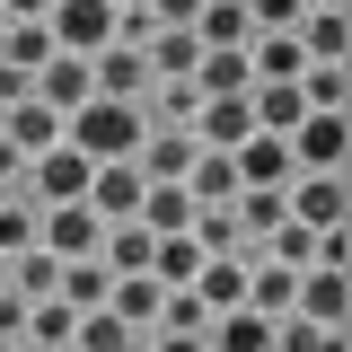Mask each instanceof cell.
I'll use <instances>...</instances> for the list:
<instances>
[{
	"mask_svg": "<svg viewBox=\"0 0 352 352\" xmlns=\"http://www.w3.org/2000/svg\"><path fill=\"white\" fill-rule=\"evenodd\" d=\"M53 291H62L71 308H106V291H115V273H106L97 256H62V273H53Z\"/></svg>",
	"mask_w": 352,
	"mask_h": 352,
	"instance_id": "ac0fdd59",
	"label": "cell"
},
{
	"mask_svg": "<svg viewBox=\"0 0 352 352\" xmlns=\"http://www.w3.org/2000/svg\"><path fill=\"white\" fill-rule=\"evenodd\" d=\"M0 9H9V18H44L53 0H0Z\"/></svg>",
	"mask_w": 352,
	"mask_h": 352,
	"instance_id": "e575fe53",
	"label": "cell"
},
{
	"mask_svg": "<svg viewBox=\"0 0 352 352\" xmlns=\"http://www.w3.org/2000/svg\"><path fill=\"white\" fill-rule=\"evenodd\" d=\"M0 352H9V344H0Z\"/></svg>",
	"mask_w": 352,
	"mask_h": 352,
	"instance_id": "ab89813d",
	"label": "cell"
},
{
	"mask_svg": "<svg viewBox=\"0 0 352 352\" xmlns=\"http://www.w3.org/2000/svg\"><path fill=\"white\" fill-rule=\"evenodd\" d=\"M150 247H159V238H150L141 220H106V229H97V264H106V273H150Z\"/></svg>",
	"mask_w": 352,
	"mask_h": 352,
	"instance_id": "5bb4252c",
	"label": "cell"
},
{
	"mask_svg": "<svg viewBox=\"0 0 352 352\" xmlns=\"http://www.w3.org/2000/svg\"><path fill=\"white\" fill-rule=\"evenodd\" d=\"M150 326H168V335H203L212 308H203V291L185 282V291H159V317H150Z\"/></svg>",
	"mask_w": 352,
	"mask_h": 352,
	"instance_id": "484cf974",
	"label": "cell"
},
{
	"mask_svg": "<svg viewBox=\"0 0 352 352\" xmlns=\"http://www.w3.org/2000/svg\"><path fill=\"white\" fill-rule=\"evenodd\" d=\"M141 229H150V238H168V229H185V220H194V194H185V185H141Z\"/></svg>",
	"mask_w": 352,
	"mask_h": 352,
	"instance_id": "d6986e66",
	"label": "cell"
},
{
	"mask_svg": "<svg viewBox=\"0 0 352 352\" xmlns=\"http://www.w3.org/2000/svg\"><path fill=\"white\" fill-rule=\"evenodd\" d=\"M80 194H88V159L71 141H53V150L27 159V203H80Z\"/></svg>",
	"mask_w": 352,
	"mask_h": 352,
	"instance_id": "277c9868",
	"label": "cell"
},
{
	"mask_svg": "<svg viewBox=\"0 0 352 352\" xmlns=\"http://www.w3.org/2000/svg\"><path fill=\"white\" fill-rule=\"evenodd\" d=\"M18 335H27V300L0 282V344H18Z\"/></svg>",
	"mask_w": 352,
	"mask_h": 352,
	"instance_id": "f546056e",
	"label": "cell"
},
{
	"mask_svg": "<svg viewBox=\"0 0 352 352\" xmlns=\"http://www.w3.org/2000/svg\"><path fill=\"white\" fill-rule=\"evenodd\" d=\"M229 168H238V185H291V141L282 132H247L229 150Z\"/></svg>",
	"mask_w": 352,
	"mask_h": 352,
	"instance_id": "8fae6325",
	"label": "cell"
},
{
	"mask_svg": "<svg viewBox=\"0 0 352 352\" xmlns=\"http://www.w3.org/2000/svg\"><path fill=\"white\" fill-rule=\"evenodd\" d=\"M0 282H9V256H0Z\"/></svg>",
	"mask_w": 352,
	"mask_h": 352,
	"instance_id": "8d00e7d4",
	"label": "cell"
},
{
	"mask_svg": "<svg viewBox=\"0 0 352 352\" xmlns=\"http://www.w3.org/2000/svg\"><path fill=\"white\" fill-rule=\"evenodd\" d=\"M247 106H256V132H291V124L308 115L300 80H247Z\"/></svg>",
	"mask_w": 352,
	"mask_h": 352,
	"instance_id": "2e32d148",
	"label": "cell"
},
{
	"mask_svg": "<svg viewBox=\"0 0 352 352\" xmlns=\"http://www.w3.org/2000/svg\"><path fill=\"white\" fill-rule=\"evenodd\" d=\"M229 220H238V247H256L264 229L291 220V203H282V185H238V194H229Z\"/></svg>",
	"mask_w": 352,
	"mask_h": 352,
	"instance_id": "4fadbf2b",
	"label": "cell"
},
{
	"mask_svg": "<svg viewBox=\"0 0 352 352\" xmlns=\"http://www.w3.org/2000/svg\"><path fill=\"white\" fill-rule=\"evenodd\" d=\"M141 132H150V115H141L132 97H88V106L62 115V141H71L80 159H132Z\"/></svg>",
	"mask_w": 352,
	"mask_h": 352,
	"instance_id": "6da1fadb",
	"label": "cell"
},
{
	"mask_svg": "<svg viewBox=\"0 0 352 352\" xmlns=\"http://www.w3.org/2000/svg\"><path fill=\"white\" fill-rule=\"evenodd\" d=\"M27 88H36V71H18V62H0V106H18Z\"/></svg>",
	"mask_w": 352,
	"mask_h": 352,
	"instance_id": "1f68e13d",
	"label": "cell"
},
{
	"mask_svg": "<svg viewBox=\"0 0 352 352\" xmlns=\"http://www.w3.org/2000/svg\"><path fill=\"white\" fill-rule=\"evenodd\" d=\"M185 132H194V150H238V141L256 132V106H247V88H238V97H203Z\"/></svg>",
	"mask_w": 352,
	"mask_h": 352,
	"instance_id": "52a82bcc",
	"label": "cell"
},
{
	"mask_svg": "<svg viewBox=\"0 0 352 352\" xmlns=\"http://www.w3.org/2000/svg\"><path fill=\"white\" fill-rule=\"evenodd\" d=\"M115 9H124V0H115Z\"/></svg>",
	"mask_w": 352,
	"mask_h": 352,
	"instance_id": "f35d334b",
	"label": "cell"
},
{
	"mask_svg": "<svg viewBox=\"0 0 352 352\" xmlns=\"http://www.w3.org/2000/svg\"><path fill=\"white\" fill-rule=\"evenodd\" d=\"M106 308H115L124 326H150V317H159V282H150V273H115V291H106Z\"/></svg>",
	"mask_w": 352,
	"mask_h": 352,
	"instance_id": "cb8c5ba5",
	"label": "cell"
},
{
	"mask_svg": "<svg viewBox=\"0 0 352 352\" xmlns=\"http://www.w3.org/2000/svg\"><path fill=\"white\" fill-rule=\"evenodd\" d=\"M282 141H291V168H344V150H352V132H344L335 106H308Z\"/></svg>",
	"mask_w": 352,
	"mask_h": 352,
	"instance_id": "3957f363",
	"label": "cell"
},
{
	"mask_svg": "<svg viewBox=\"0 0 352 352\" xmlns=\"http://www.w3.org/2000/svg\"><path fill=\"white\" fill-rule=\"evenodd\" d=\"M62 352H71V344H62Z\"/></svg>",
	"mask_w": 352,
	"mask_h": 352,
	"instance_id": "60d3db41",
	"label": "cell"
},
{
	"mask_svg": "<svg viewBox=\"0 0 352 352\" xmlns=\"http://www.w3.org/2000/svg\"><path fill=\"white\" fill-rule=\"evenodd\" d=\"M44 53H53V27H44V18H9V27H0V62H18V71H36Z\"/></svg>",
	"mask_w": 352,
	"mask_h": 352,
	"instance_id": "603a6c76",
	"label": "cell"
},
{
	"mask_svg": "<svg viewBox=\"0 0 352 352\" xmlns=\"http://www.w3.org/2000/svg\"><path fill=\"white\" fill-rule=\"evenodd\" d=\"M18 247H36V203L27 194H0V256H18Z\"/></svg>",
	"mask_w": 352,
	"mask_h": 352,
	"instance_id": "4316f807",
	"label": "cell"
},
{
	"mask_svg": "<svg viewBox=\"0 0 352 352\" xmlns=\"http://www.w3.org/2000/svg\"><path fill=\"white\" fill-rule=\"evenodd\" d=\"M159 352H212V344H203V335H168V326H159Z\"/></svg>",
	"mask_w": 352,
	"mask_h": 352,
	"instance_id": "836d02e7",
	"label": "cell"
},
{
	"mask_svg": "<svg viewBox=\"0 0 352 352\" xmlns=\"http://www.w3.org/2000/svg\"><path fill=\"white\" fill-rule=\"evenodd\" d=\"M194 9H203V0H150V18H159V27H194Z\"/></svg>",
	"mask_w": 352,
	"mask_h": 352,
	"instance_id": "4dcf8cb0",
	"label": "cell"
},
{
	"mask_svg": "<svg viewBox=\"0 0 352 352\" xmlns=\"http://www.w3.org/2000/svg\"><path fill=\"white\" fill-rule=\"evenodd\" d=\"M44 27H53L62 53H97V44L115 36V0H53V9H44Z\"/></svg>",
	"mask_w": 352,
	"mask_h": 352,
	"instance_id": "5b68a950",
	"label": "cell"
},
{
	"mask_svg": "<svg viewBox=\"0 0 352 352\" xmlns=\"http://www.w3.org/2000/svg\"><path fill=\"white\" fill-rule=\"evenodd\" d=\"M18 176H27V150H18V141L0 132V185H18Z\"/></svg>",
	"mask_w": 352,
	"mask_h": 352,
	"instance_id": "d6a6232c",
	"label": "cell"
},
{
	"mask_svg": "<svg viewBox=\"0 0 352 352\" xmlns=\"http://www.w3.org/2000/svg\"><path fill=\"white\" fill-rule=\"evenodd\" d=\"M88 80H97V97H132V106H141L159 71L141 62V44H97V53H88Z\"/></svg>",
	"mask_w": 352,
	"mask_h": 352,
	"instance_id": "8992f818",
	"label": "cell"
},
{
	"mask_svg": "<svg viewBox=\"0 0 352 352\" xmlns=\"http://www.w3.org/2000/svg\"><path fill=\"white\" fill-rule=\"evenodd\" d=\"M71 352H132V326L115 308H80V326H71Z\"/></svg>",
	"mask_w": 352,
	"mask_h": 352,
	"instance_id": "7402d4cb",
	"label": "cell"
},
{
	"mask_svg": "<svg viewBox=\"0 0 352 352\" xmlns=\"http://www.w3.org/2000/svg\"><path fill=\"white\" fill-rule=\"evenodd\" d=\"M300 9L308 0H247V27H256V36L264 27H300Z\"/></svg>",
	"mask_w": 352,
	"mask_h": 352,
	"instance_id": "f1b7e54d",
	"label": "cell"
},
{
	"mask_svg": "<svg viewBox=\"0 0 352 352\" xmlns=\"http://www.w3.org/2000/svg\"><path fill=\"white\" fill-rule=\"evenodd\" d=\"M185 80H194V97H238V88L256 80V71H247V44H203Z\"/></svg>",
	"mask_w": 352,
	"mask_h": 352,
	"instance_id": "30bf717a",
	"label": "cell"
},
{
	"mask_svg": "<svg viewBox=\"0 0 352 352\" xmlns=\"http://www.w3.org/2000/svg\"><path fill=\"white\" fill-rule=\"evenodd\" d=\"M300 53L308 62H344V44H352V27H344V9H300Z\"/></svg>",
	"mask_w": 352,
	"mask_h": 352,
	"instance_id": "e0dca14e",
	"label": "cell"
},
{
	"mask_svg": "<svg viewBox=\"0 0 352 352\" xmlns=\"http://www.w3.org/2000/svg\"><path fill=\"white\" fill-rule=\"evenodd\" d=\"M291 308H300V317H317V326H344V308H352L344 264H300V291H291Z\"/></svg>",
	"mask_w": 352,
	"mask_h": 352,
	"instance_id": "9c48e42d",
	"label": "cell"
},
{
	"mask_svg": "<svg viewBox=\"0 0 352 352\" xmlns=\"http://www.w3.org/2000/svg\"><path fill=\"white\" fill-rule=\"evenodd\" d=\"M194 53H203V44H194V27H159V36L141 44V62H150L159 80H185V71H194Z\"/></svg>",
	"mask_w": 352,
	"mask_h": 352,
	"instance_id": "ffe728a7",
	"label": "cell"
},
{
	"mask_svg": "<svg viewBox=\"0 0 352 352\" xmlns=\"http://www.w3.org/2000/svg\"><path fill=\"white\" fill-rule=\"evenodd\" d=\"M0 27H9V9H0Z\"/></svg>",
	"mask_w": 352,
	"mask_h": 352,
	"instance_id": "74e56055",
	"label": "cell"
},
{
	"mask_svg": "<svg viewBox=\"0 0 352 352\" xmlns=\"http://www.w3.org/2000/svg\"><path fill=\"white\" fill-rule=\"evenodd\" d=\"M308 9H344V0H308Z\"/></svg>",
	"mask_w": 352,
	"mask_h": 352,
	"instance_id": "d590c367",
	"label": "cell"
},
{
	"mask_svg": "<svg viewBox=\"0 0 352 352\" xmlns=\"http://www.w3.org/2000/svg\"><path fill=\"white\" fill-rule=\"evenodd\" d=\"M0 132H9V141H18V150L36 159V150H53V141H62V115H53V106H44L36 88H27L18 106H0Z\"/></svg>",
	"mask_w": 352,
	"mask_h": 352,
	"instance_id": "7c38bea8",
	"label": "cell"
},
{
	"mask_svg": "<svg viewBox=\"0 0 352 352\" xmlns=\"http://www.w3.org/2000/svg\"><path fill=\"white\" fill-rule=\"evenodd\" d=\"M141 185H150V176H141V159H88V212L97 220H132L141 212Z\"/></svg>",
	"mask_w": 352,
	"mask_h": 352,
	"instance_id": "7a4b0ae2",
	"label": "cell"
},
{
	"mask_svg": "<svg viewBox=\"0 0 352 352\" xmlns=\"http://www.w3.org/2000/svg\"><path fill=\"white\" fill-rule=\"evenodd\" d=\"M71 326H80V308L62 300V291H53V300H27V335H36L44 352H62V344H71Z\"/></svg>",
	"mask_w": 352,
	"mask_h": 352,
	"instance_id": "d4e9b609",
	"label": "cell"
},
{
	"mask_svg": "<svg viewBox=\"0 0 352 352\" xmlns=\"http://www.w3.org/2000/svg\"><path fill=\"white\" fill-rule=\"evenodd\" d=\"M300 97H308V106H335V115H344V62H300Z\"/></svg>",
	"mask_w": 352,
	"mask_h": 352,
	"instance_id": "83f0119b",
	"label": "cell"
},
{
	"mask_svg": "<svg viewBox=\"0 0 352 352\" xmlns=\"http://www.w3.org/2000/svg\"><path fill=\"white\" fill-rule=\"evenodd\" d=\"M194 291H203V308H238V300H247V247L203 256V264H194Z\"/></svg>",
	"mask_w": 352,
	"mask_h": 352,
	"instance_id": "9a60e30c",
	"label": "cell"
},
{
	"mask_svg": "<svg viewBox=\"0 0 352 352\" xmlns=\"http://www.w3.org/2000/svg\"><path fill=\"white\" fill-rule=\"evenodd\" d=\"M256 27H247V0H203L194 9V44H247Z\"/></svg>",
	"mask_w": 352,
	"mask_h": 352,
	"instance_id": "44dd1931",
	"label": "cell"
},
{
	"mask_svg": "<svg viewBox=\"0 0 352 352\" xmlns=\"http://www.w3.org/2000/svg\"><path fill=\"white\" fill-rule=\"evenodd\" d=\"M36 97L53 106V115L88 106V97H97V80H88V53H62V44H53V53L36 62Z\"/></svg>",
	"mask_w": 352,
	"mask_h": 352,
	"instance_id": "ba28073f",
	"label": "cell"
}]
</instances>
